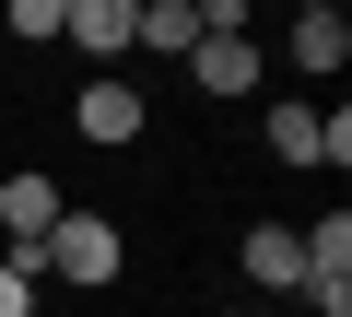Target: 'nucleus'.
Instances as JSON below:
<instances>
[{
  "instance_id": "obj_10",
  "label": "nucleus",
  "mask_w": 352,
  "mask_h": 317,
  "mask_svg": "<svg viewBox=\"0 0 352 317\" xmlns=\"http://www.w3.org/2000/svg\"><path fill=\"white\" fill-rule=\"evenodd\" d=\"M0 317H36V270L24 259H0Z\"/></svg>"
},
{
  "instance_id": "obj_1",
  "label": "nucleus",
  "mask_w": 352,
  "mask_h": 317,
  "mask_svg": "<svg viewBox=\"0 0 352 317\" xmlns=\"http://www.w3.org/2000/svg\"><path fill=\"white\" fill-rule=\"evenodd\" d=\"M188 83H200L212 106H247V94L270 83V59H258V36H247V12H235V0H200V47H188Z\"/></svg>"
},
{
  "instance_id": "obj_4",
  "label": "nucleus",
  "mask_w": 352,
  "mask_h": 317,
  "mask_svg": "<svg viewBox=\"0 0 352 317\" xmlns=\"http://www.w3.org/2000/svg\"><path fill=\"white\" fill-rule=\"evenodd\" d=\"M71 129H82L94 153H129V141L153 129V106H141V83H118V71H94V83H82V106H71Z\"/></svg>"
},
{
  "instance_id": "obj_8",
  "label": "nucleus",
  "mask_w": 352,
  "mask_h": 317,
  "mask_svg": "<svg viewBox=\"0 0 352 317\" xmlns=\"http://www.w3.org/2000/svg\"><path fill=\"white\" fill-rule=\"evenodd\" d=\"M282 47H294V71H340V59H352V24L329 12V0H305V12H294V36H282Z\"/></svg>"
},
{
  "instance_id": "obj_7",
  "label": "nucleus",
  "mask_w": 352,
  "mask_h": 317,
  "mask_svg": "<svg viewBox=\"0 0 352 317\" xmlns=\"http://www.w3.org/2000/svg\"><path fill=\"white\" fill-rule=\"evenodd\" d=\"M129 47L141 59H188L200 47V0H141V12H129Z\"/></svg>"
},
{
  "instance_id": "obj_3",
  "label": "nucleus",
  "mask_w": 352,
  "mask_h": 317,
  "mask_svg": "<svg viewBox=\"0 0 352 317\" xmlns=\"http://www.w3.org/2000/svg\"><path fill=\"white\" fill-rule=\"evenodd\" d=\"M258 129H270V153H282V165H352V118H340V106L317 118L305 94H282V106H270Z\"/></svg>"
},
{
  "instance_id": "obj_9",
  "label": "nucleus",
  "mask_w": 352,
  "mask_h": 317,
  "mask_svg": "<svg viewBox=\"0 0 352 317\" xmlns=\"http://www.w3.org/2000/svg\"><path fill=\"white\" fill-rule=\"evenodd\" d=\"M12 36L24 47H59V0H12Z\"/></svg>"
},
{
  "instance_id": "obj_6",
  "label": "nucleus",
  "mask_w": 352,
  "mask_h": 317,
  "mask_svg": "<svg viewBox=\"0 0 352 317\" xmlns=\"http://www.w3.org/2000/svg\"><path fill=\"white\" fill-rule=\"evenodd\" d=\"M235 259H247V282H258V294H305V247H294V223H247V247H235Z\"/></svg>"
},
{
  "instance_id": "obj_2",
  "label": "nucleus",
  "mask_w": 352,
  "mask_h": 317,
  "mask_svg": "<svg viewBox=\"0 0 352 317\" xmlns=\"http://www.w3.org/2000/svg\"><path fill=\"white\" fill-rule=\"evenodd\" d=\"M118 259H129V247H118V223H106V212H59V223H47V247H36V282L106 294V282H118Z\"/></svg>"
},
{
  "instance_id": "obj_5",
  "label": "nucleus",
  "mask_w": 352,
  "mask_h": 317,
  "mask_svg": "<svg viewBox=\"0 0 352 317\" xmlns=\"http://www.w3.org/2000/svg\"><path fill=\"white\" fill-rule=\"evenodd\" d=\"M129 12H141V0H59V47H82V59H129Z\"/></svg>"
}]
</instances>
